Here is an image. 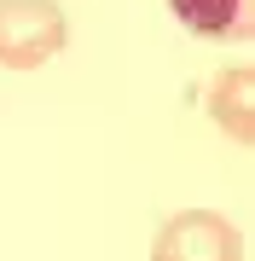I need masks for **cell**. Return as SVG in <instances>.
Segmentation results:
<instances>
[{"label":"cell","instance_id":"6da1fadb","mask_svg":"<svg viewBox=\"0 0 255 261\" xmlns=\"http://www.w3.org/2000/svg\"><path fill=\"white\" fill-rule=\"evenodd\" d=\"M70 47V12L58 0H0V70H41Z\"/></svg>","mask_w":255,"mask_h":261},{"label":"cell","instance_id":"7a4b0ae2","mask_svg":"<svg viewBox=\"0 0 255 261\" xmlns=\"http://www.w3.org/2000/svg\"><path fill=\"white\" fill-rule=\"evenodd\" d=\"M151 261H244V232L220 209H180L157 226Z\"/></svg>","mask_w":255,"mask_h":261},{"label":"cell","instance_id":"3957f363","mask_svg":"<svg viewBox=\"0 0 255 261\" xmlns=\"http://www.w3.org/2000/svg\"><path fill=\"white\" fill-rule=\"evenodd\" d=\"M203 105H209V116H215L232 140H244V145L255 140V75L244 64H226V70H220L215 87L203 93Z\"/></svg>","mask_w":255,"mask_h":261},{"label":"cell","instance_id":"277c9868","mask_svg":"<svg viewBox=\"0 0 255 261\" xmlns=\"http://www.w3.org/2000/svg\"><path fill=\"white\" fill-rule=\"evenodd\" d=\"M174 18L191 29V35H209V41H244L249 35V0H168Z\"/></svg>","mask_w":255,"mask_h":261}]
</instances>
